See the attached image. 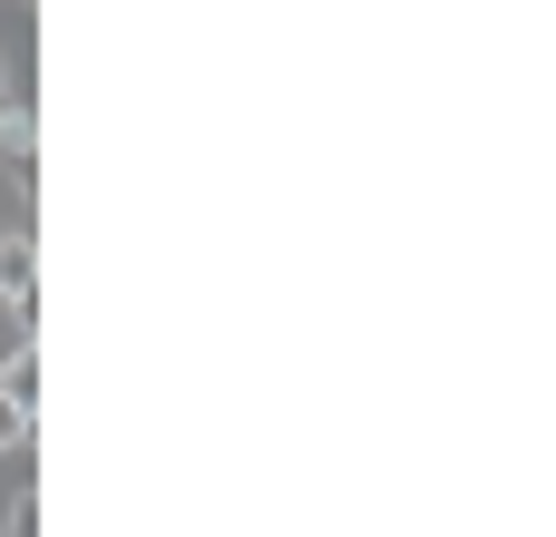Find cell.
Returning a JSON list of instances; mask_svg holds the SVG:
<instances>
[{
  "label": "cell",
  "instance_id": "obj_4",
  "mask_svg": "<svg viewBox=\"0 0 556 537\" xmlns=\"http://www.w3.org/2000/svg\"><path fill=\"white\" fill-rule=\"evenodd\" d=\"M10 537H39V499H20V509H10Z\"/></svg>",
  "mask_w": 556,
  "mask_h": 537
},
{
  "label": "cell",
  "instance_id": "obj_3",
  "mask_svg": "<svg viewBox=\"0 0 556 537\" xmlns=\"http://www.w3.org/2000/svg\"><path fill=\"white\" fill-rule=\"evenodd\" d=\"M20 440H29V411H10V401H0V450H20Z\"/></svg>",
  "mask_w": 556,
  "mask_h": 537
},
{
  "label": "cell",
  "instance_id": "obj_5",
  "mask_svg": "<svg viewBox=\"0 0 556 537\" xmlns=\"http://www.w3.org/2000/svg\"><path fill=\"white\" fill-rule=\"evenodd\" d=\"M0 117H10V98H0Z\"/></svg>",
  "mask_w": 556,
  "mask_h": 537
},
{
  "label": "cell",
  "instance_id": "obj_1",
  "mask_svg": "<svg viewBox=\"0 0 556 537\" xmlns=\"http://www.w3.org/2000/svg\"><path fill=\"white\" fill-rule=\"evenodd\" d=\"M0 303L10 313H39V245L29 235H0Z\"/></svg>",
  "mask_w": 556,
  "mask_h": 537
},
{
  "label": "cell",
  "instance_id": "obj_2",
  "mask_svg": "<svg viewBox=\"0 0 556 537\" xmlns=\"http://www.w3.org/2000/svg\"><path fill=\"white\" fill-rule=\"evenodd\" d=\"M0 401H10V411H39V342H20V352L0 362Z\"/></svg>",
  "mask_w": 556,
  "mask_h": 537
}]
</instances>
